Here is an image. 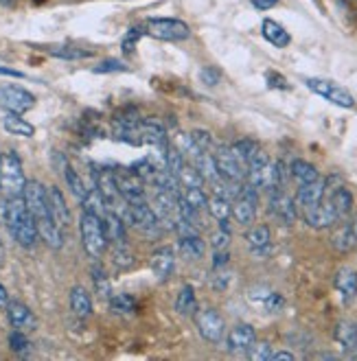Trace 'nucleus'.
Instances as JSON below:
<instances>
[{
	"mask_svg": "<svg viewBox=\"0 0 357 361\" xmlns=\"http://www.w3.org/2000/svg\"><path fill=\"white\" fill-rule=\"evenodd\" d=\"M335 339L342 344L344 350L357 353V324L355 322H342L335 331Z\"/></svg>",
	"mask_w": 357,
	"mask_h": 361,
	"instance_id": "2f4dec72",
	"label": "nucleus"
},
{
	"mask_svg": "<svg viewBox=\"0 0 357 361\" xmlns=\"http://www.w3.org/2000/svg\"><path fill=\"white\" fill-rule=\"evenodd\" d=\"M351 226H353V232H355V237H357V215H355V219H353Z\"/></svg>",
	"mask_w": 357,
	"mask_h": 361,
	"instance_id": "13d9d810",
	"label": "nucleus"
},
{
	"mask_svg": "<svg viewBox=\"0 0 357 361\" xmlns=\"http://www.w3.org/2000/svg\"><path fill=\"white\" fill-rule=\"evenodd\" d=\"M206 210L211 212V217H215L217 221L230 219V212H233V202H230L228 197H222V195H213L211 200H208Z\"/></svg>",
	"mask_w": 357,
	"mask_h": 361,
	"instance_id": "f704fd0d",
	"label": "nucleus"
},
{
	"mask_svg": "<svg viewBox=\"0 0 357 361\" xmlns=\"http://www.w3.org/2000/svg\"><path fill=\"white\" fill-rule=\"evenodd\" d=\"M325 190H327V184L322 178L313 180L309 184H298V190H296V208H303V206H311V204H318L325 200Z\"/></svg>",
	"mask_w": 357,
	"mask_h": 361,
	"instance_id": "6ab92c4d",
	"label": "nucleus"
},
{
	"mask_svg": "<svg viewBox=\"0 0 357 361\" xmlns=\"http://www.w3.org/2000/svg\"><path fill=\"white\" fill-rule=\"evenodd\" d=\"M267 81H270V88H281V90H287V79L277 75V73H267Z\"/></svg>",
	"mask_w": 357,
	"mask_h": 361,
	"instance_id": "3c124183",
	"label": "nucleus"
},
{
	"mask_svg": "<svg viewBox=\"0 0 357 361\" xmlns=\"http://www.w3.org/2000/svg\"><path fill=\"white\" fill-rule=\"evenodd\" d=\"M333 285L338 289L344 305H351L357 298V271L355 269H351V267L338 269V274H335V279H333Z\"/></svg>",
	"mask_w": 357,
	"mask_h": 361,
	"instance_id": "a211bd4d",
	"label": "nucleus"
},
{
	"mask_svg": "<svg viewBox=\"0 0 357 361\" xmlns=\"http://www.w3.org/2000/svg\"><path fill=\"white\" fill-rule=\"evenodd\" d=\"M246 243H248V247L252 250V254H255V257H265V254H270V245H272L270 226H265V224L248 226Z\"/></svg>",
	"mask_w": 357,
	"mask_h": 361,
	"instance_id": "f3484780",
	"label": "nucleus"
},
{
	"mask_svg": "<svg viewBox=\"0 0 357 361\" xmlns=\"http://www.w3.org/2000/svg\"><path fill=\"white\" fill-rule=\"evenodd\" d=\"M3 219L7 224L9 235L13 237V241L20 247H25V250L35 247V243L40 241L37 228H35L33 215L29 212L23 195H20V197H7L5 208H3Z\"/></svg>",
	"mask_w": 357,
	"mask_h": 361,
	"instance_id": "f03ea898",
	"label": "nucleus"
},
{
	"mask_svg": "<svg viewBox=\"0 0 357 361\" xmlns=\"http://www.w3.org/2000/svg\"><path fill=\"white\" fill-rule=\"evenodd\" d=\"M195 326L200 335L211 344H222L226 337V322L215 309H198L195 311Z\"/></svg>",
	"mask_w": 357,
	"mask_h": 361,
	"instance_id": "6e6552de",
	"label": "nucleus"
},
{
	"mask_svg": "<svg viewBox=\"0 0 357 361\" xmlns=\"http://www.w3.org/2000/svg\"><path fill=\"white\" fill-rule=\"evenodd\" d=\"M71 309L77 317H88L92 313V300L90 293L83 287H73L71 289Z\"/></svg>",
	"mask_w": 357,
	"mask_h": 361,
	"instance_id": "c85d7f7f",
	"label": "nucleus"
},
{
	"mask_svg": "<svg viewBox=\"0 0 357 361\" xmlns=\"http://www.w3.org/2000/svg\"><path fill=\"white\" fill-rule=\"evenodd\" d=\"M230 261V254L228 250H215L213 254V269H224Z\"/></svg>",
	"mask_w": 357,
	"mask_h": 361,
	"instance_id": "8fccbe9b",
	"label": "nucleus"
},
{
	"mask_svg": "<svg viewBox=\"0 0 357 361\" xmlns=\"http://www.w3.org/2000/svg\"><path fill=\"white\" fill-rule=\"evenodd\" d=\"M211 245H213V250H228V245H230V232H226L222 228L217 232H213Z\"/></svg>",
	"mask_w": 357,
	"mask_h": 361,
	"instance_id": "09e8293b",
	"label": "nucleus"
},
{
	"mask_svg": "<svg viewBox=\"0 0 357 361\" xmlns=\"http://www.w3.org/2000/svg\"><path fill=\"white\" fill-rule=\"evenodd\" d=\"M27 178L23 160L18 158L16 152H3L0 154V193L5 197H20L25 190Z\"/></svg>",
	"mask_w": 357,
	"mask_h": 361,
	"instance_id": "20e7f679",
	"label": "nucleus"
},
{
	"mask_svg": "<svg viewBox=\"0 0 357 361\" xmlns=\"http://www.w3.org/2000/svg\"><path fill=\"white\" fill-rule=\"evenodd\" d=\"M23 200L33 215L35 228H37V237L44 241L49 247L59 250L64 245V230L57 226V221L51 215V206H49V195L47 188L42 186L37 180H27L25 190H23Z\"/></svg>",
	"mask_w": 357,
	"mask_h": 361,
	"instance_id": "f257e3e1",
	"label": "nucleus"
},
{
	"mask_svg": "<svg viewBox=\"0 0 357 361\" xmlns=\"http://www.w3.org/2000/svg\"><path fill=\"white\" fill-rule=\"evenodd\" d=\"M150 267H152V274L160 283L169 281L171 274H174V267H176V257H174V250L171 247H158L152 252V259H150Z\"/></svg>",
	"mask_w": 357,
	"mask_h": 361,
	"instance_id": "dca6fc26",
	"label": "nucleus"
},
{
	"mask_svg": "<svg viewBox=\"0 0 357 361\" xmlns=\"http://www.w3.org/2000/svg\"><path fill=\"white\" fill-rule=\"evenodd\" d=\"M287 173H289L294 180H296V184H309V182H313V180H318V178H320V171L316 169V164H311V162H307V160H301V158H296V160H291V162H289Z\"/></svg>",
	"mask_w": 357,
	"mask_h": 361,
	"instance_id": "a878e982",
	"label": "nucleus"
},
{
	"mask_svg": "<svg viewBox=\"0 0 357 361\" xmlns=\"http://www.w3.org/2000/svg\"><path fill=\"white\" fill-rule=\"evenodd\" d=\"M114 178L119 184V190L123 200L128 204H136V202H145V184L134 176L132 169H114Z\"/></svg>",
	"mask_w": 357,
	"mask_h": 361,
	"instance_id": "f8f14e48",
	"label": "nucleus"
},
{
	"mask_svg": "<svg viewBox=\"0 0 357 361\" xmlns=\"http://www.w3.org/2000/svg\"><path fill=\"white\" fill-rule=\"evenodd\" d=\"M270 215L281 226H291L298 217L296 202L289 195H285L283 190H270Z\"/></svg>",
	"mask_w": 357,
	"mask_h": 361,
	"instance_id": "9b49d317",
	"label": "nucleus"
},
{
	"mask_svg": "<svg viewBox=\"0 0 357 361\" xmlns=\"http://www.w3.org/2000/svg\"><path fill=\"white\" fill-rule=\"evenodd\" d=\"M250 3H252V7L259 9V11H267L272 7H277L279 0H250Z\"/></svg>",
	"mask_w": 357,
	"mask_h": 361,
	"instance_id": "864d4df0",
	"label": "nucleus"
},
{
	"mask_svg": "<svg viewBox=\"0 0 357 361\" xmlns=\"http://www.w3.org/2000/svg\"><path fill=\"white\" fill-rule=\"evenodd\" d=\"M103 219V228H106V237H108V243H123L128 241V232H125V221L121 215L116 212L108 210L106 215L101 217Z\"/></svg>",
	"mask_w": 357,
	"mask_h": 361,
	"instance_id": "b1692460",
	"label": "nucleus"
},
{
	"mask_svg": "<svg viewBox=\"0 0 357 361\" xmlns=\"http://www.w3.org/2000/svg\"><path fill=\"white\" fill-rule=\"evenodd\" d=\"M257 206L259 204H255V202H250V200L237 195L233 200V212H230V217H233L239 226L248 228V226L255 224V219H257Z\"/></svg>",
	"mask_w": 357,
	"mask_h": 361,
	"instance_id": "5701e85b",
	"label": "nucleus"
},
{
	"mask_svg": "<svg viewBox=\"0 0 357 361\" xmlns=\"http://www.w3.org/2000/svg\"><path fill=\"white\" fill-rule=\"evenodd\" d=\"M283 305H285V300H283V295L281 293H277V291H270L265 298H263V307L267 309V311H281L283 309Z\"/></svg>",
	"mask_w": 357,
	"mask_h": 361,
	"instance_id": "49530a36",
	"label": "nucleus"
},
{
	"mask_svg": "<svg viewBox=\"0 0 357 361\" xmlns=\"http://www.w3.org/2000/svg\"><path fill=\"white\" fill-rule=\"evenodd\" d=\"M217 274H215V283H213V287L217 289V291H224L226 287H228V283H230V276L224 271V269H215Z\"/></svg>",
	"mask_w": 357,
	"mask_h": 361,
	"instance_id": "603ef678",
	"label": "nucleus"
},
{
	"mask_svg": "<svg viewBox=\"0 0 357 361\" xmlns=\"http://www.w3.org/2000/svg\"><path fill=\"white\" fill-rule=\"evenodd\" d=\"M261 35L277 49H285V47H289V42H291L289 31L281 23H277V20H272V18H265L261 23Z\"/></svg>",
	"mask_w": 357,
	"mask_h": 361,
	"instance_id": "4be33fe9",
	"label": "nucleus"
},
{
	"mask_svg": "<svg viewBox=\"0 0 357 361\" xmlns=\"http://www.w3.org/2000/svg\"><path fill=\"white\" fill-rule=\"evenodd\" d=\"M188 136H191L193 145L198 147L200 152H213V136H211V132H206V130H193Z\"/></svg>",
	"mask_w": 357,
	"mask_h": 361,
	"instance_id": "37998d69",
	"label": "nucleus"
},
{
	"mask_svg": "<svg viewBox=\"0 0 357 361\" xmlns=\"http://www.w3.org/2000/svg\"><path fill=\"white\" fill-rule=\"evenodd\" d=\"M217 171L228 182H243L246 180V166L237 160L235 152L230 149V145H219L217 152L213 154Z\"/></svg>",
	"mask_w": 357,
	"mask_h": 361,
	"instance_id": "9d476101",
	"label": "nucleus"
},
{
	"mask_svg": "<svg viewBox=\"0 0 357 361\" xmlns=\"http://www.w3.org/2000/svg\"><path fill=\"white\" fill-rule=\"evenodd\" d=\"M357 245V237L353 232V226L349 221H338L335 224V230L331 235V247L340 254H349L353 247Z\"/></svg>",
	"mask_w": 357,
	"mask_h": 361,
	"instance_id": "412c9836",
	"label": "nucleus"
},
{
	"mask_svg": "<svg viewBox=\"0 0 357 361\" xmlns=\"http://www.w3.org/2000/svg\"><path fill=\"white\" fill-rule=\"evenodd\" d=\"M198 295H195V289L191 285H184L178 293V300H176V311L180 315H195L198 311Z\"/></svg>",
	"mask_w": 357,
	"mask_h": 361,
	"instance_id": "c756f323",
	"label": "nucleus"
},
{
	"mask_svg": "<svg viewBox=\"0 0 357 361\" xmlns=\"http://www.w3.org/2000/svg\"><path fill=\"white\" fill-rule=\"evenodd\" d=\"M9 348H11L13 353H18V355H25V353H29V348H31V342H29L27 333H25V331H18V329H13V331L9 333Z\"/></svg>",
	"mask_w": 357,
	"mask_h": 361,
	"instance_id": "ea45409f",
	"label": "nucleus"
},
{
	"mask_svg": "<svg viewBox=\"0 0 357 361\" xmlns=\"http://www.w3.org/2000/svg\"><path fill=\"white\" fill-rule=\"evenodd\" d=\"M0 75H5V77H13V79H25V73L13 71V68H7V66H0Z\"/></svg>",
	"mask_w": 357,
	"mask_h": 361,
	"instance_id": "6e6d98bb",
	"label": "nucleus"
},
{
	"mask_svg": "<svg viewBox=\"0 0 357 361\" xmlns=\"http://www.w3.org/2000/svg\"><path fill=\"white\" fill-rule=\"evenodd\" d=\"M305 86H307L313 94H318V97L327 99L329 103L338 105V108H344V110L355 108V97H353L346 88H342L340 83H335V81H331V79L309 77V79H305Z\"/></svg>",
	"mask_w": 357,
	"mask_h": 361,
	"instance_id": "423d86ee",
	"label": "nucleus"
},
{
	"mask_svg": "<svg viewBox=\"0 0 357 361\" xmlns=\"http://www.w3.org/2000/svg\"><path fill=\"white\" fill-rule=\"evenodd\" d=\"M112 250H114V263L119 267H130L134 263V254L128 245V241L123 243H112Z\"/></svg>",
	"mask_w": 357,
	"mask_h": 361,
	"instance_id": "a19ab883",
	"label": "nucleus"
},
{
	"mask_svg": "<svg viewBox=\"0 0 357 361\" xmlns=\"http://www.w3.org/2000/svg\"><path fill=\"white\" fill-rule=\"evenodd\" d=\"M3 127L5 132H9L11 136H23V138H31L35 134V127L23 118V114H5L3 118Z\"/></svg>",
	"mask_w": 357,
	"mask_h": 361,
	"instance_id": "cd10ccee",
	"label": "nucleus"
},
{
	"mask_svg": "<svg viewBox=\"0 0 357 361\" xmlns=\"http://www.w3.org/2000/svg\"><path fill=\"white\" fill-rule=\"evenodd\" d=\"M79 232H81V243L83 250L90 259H101L106 250L110 247L108 237H106V228H103V219L95 212L83 210L81 219H79Z\"/></svg>",
	"mask_w": 357,
	"mask_h": 361,
	"instance_id": "7ed1b4c3",
	"label": "nucleus"
},
{
	"mask_svg": "<svg viewBox=\"0 0 357 361\" xmlns=\"http://www.w3.org/2000/svg\"><path fill=\"white\" fill-rule=\"evenodd\" d=\"M49 55L57 57V59H86V57H92V51H86L81 47H73V44H59V47H51L49 49Z\"/></svg>",
	"mask_w": 357,
	"mask_h": 361,
	"instance_id": "72a5a7b5",
	"label": "nucleus"
},
{
	"mask_svg": "<svg viewBox=\"0 0 357 361\" xmlns=\"http://www.w3.org/2000/svg\"><path fill=\"white\" fill-rule=\"evenodd\" d=\"M7 305H9V293L3 285H0V309H5Z\"/></svg>",
	"mask_w": 357,
	"mask_h": 361,
	"instance_id": "4d7b16f0",
	"label": "nucleus"
},
{
	"mask_svg": "<svg viewBox=\"0 0 357 361\" xmlns=\"http://www.w3.org/2000/svg\"><path fill=\"white\" fill-rule=\"evenodd\" d=\"M108 302H110V309L114 313H132V311H136V300H134V295H130V293H112L108 298Z\"/></svg>",
	"mask_w": 357,
	"mask_h": 361,
	"instance_id": "e433bc0d",
	"label": "nucleus"
},
{
	"mask_svg": "<svg viewBox=\"0 0 357 361\" xmlns=\"http://www.w3.org/2000/svg\"><path fill=\"white\" fill-rule=\"evenodd\" d=\"M230 149L235 152L237 160H239L243 166H248V162L252 160V156H255V154L261 149V147H259L257 140H252V138H241V140H237V142L230 145Z\"/></svg>",
	"mask_w": 357,
	"mask_h": 361,
	"instance_id": "473e14b6",
	"label": "nucleus"
},
{
	"mask_svg": "<svg viewBox=\"0 0 357 361\" xmlns=\"http://www.w3.org/2000/svg\"><path fill=\"white\" fill-rule=\"evenodd\" d=\"M0 254H3V243H0Z\"/></svg>",
	"mask_w": 357,
	"mask_h": 361,
	"instance_id": "bf43d9fd",
	"label": "nucleus"
},
{
	"mask_svg": "<svg viewBox=\"0 0 357 361\" xmlns=\"http://www.w3.org/2000/svg\"><path fill=\"white\" fill-rule=\"evenodd\" d=\"M200 79L206 83V86H217L219 79H222V73L215 66H206V68L200 71Z\"/></svg>",
	"mask_w": 357,
	"mask_h": 361,
	"instance_id": "de8ad7c7",
	"label": "nucleus"
},
{
	"mask_svg": "<svg viewBox=\"0 0 357 361\" xmlns=\"http://www.w3.org/2000/svg\"><path fill=\"white\" fill-rule=\"evenodd\" d=\"M140 35H145L143 27H134V29H130V31H128V35L123 37V53H132Z\"/></svg>",
	"mask_w": 357,
	"mask_h": 361,
	"instance_id": "a18cd8bd",
	"label": "nucleus"
},
{
	"mask_svg": "<svg viewBox=\"0 0 357 361\" xmlns=\"http://www.w3.org/2000/svg\"><path fill=\"white\" fill-rule=\"evenodd\" d=\"M92 281H95V289H97V293L101 295V298H110L112 295V289H110V279H108V274L103 271L99 265H95L92 267Z\"/></svg>",
	"mask_w": 357,
	"mask_h": 361,
	"instance_id": "58836bf2",
	"label": "nucleus"
},
{
	"mask_svg": "<svg viewBox=\"0 0 357 361\" xmlns=\"http://www.w3.org/2000/svg\"><path fill=\"white\" fill-rule=\"evenodd\" d=\"M296 359V355L289 353V350H279V353H272L270 361H294Z\"/></svg>",
	"mask_w": 357,
	"mask_h": 361,
	"instance_id": "5fc2aeb1",
	"label": "nucleus"
},
{
	"mask_svg": "<svg viewBox=\"0 0 357 361\" xmlns=\"http://www.w3.org/2000/svg\"><path fill=\"white\" fill-rule=\"evenodd\" d=\"M327 184V180H325ZM325 197L329 200L333 212H335V217H338V221H346L349 215H351V210H353V193L344 186V184H338V186H329L327 184V190H325Z\"/></svg>",
	"mask_w": 357,
	"mask_h": 361,
	"instance_id": "ddd939ff",
	"label": "nucleus"
},
{
	"mask_svg": "<svg viewBox=\"0 0 357 361\" xmlns=\"http://www.w3.org/2000/svg\"><path fill=\"white\" fill-rule=\"evenodd\" d=\"M125 221L136 226L145 237H158V232H160V219L154 212V208L147 202L130 204L128 215H125Z\"/></svg>",
	"mask_w": 357,
	"mask_h": 361,
	"instance_id": "1a4fd4ad",
	"label": "nucleus"
},
{
	"mask_svg": "<svg viewBox=\"0 0 357 361\" xmlns=\"http://www.w3.org/2000/svg\"><path fill=\"white\" fill-rule=\"evenodd\" d=\"M248 353H250V359H255V361H270L272 346L267 342H255V346H252Z\"/></svg>",
	"mask_w": 357,
	"mask_h": 361,
	"instance_id": "c03bdc74",
	"label": "nucleus"
},
{
	"mask_svg": "<svg viewBox=\"0 0 357 361\" xmlns=\"http://www.w3.org/2000/svg\"><path fill=\"white\" fill-rule=\"evenodd\" d=\"M178 182L182 188H193V186H204V176L198 171V166L193 162H184L180 166V171L176 173Z\"/></svg>",
	"mask_w": 357,
	"mask_h": 361,
	"instance_id": "7c9ffc66",
	"label": "nucleus"
},
{
	"mask_svg": "<svg viewBox=\"0 0 357 361\" xmlns=\"http://www.w3.org/2000/svg\"><path fill=\"white\" fill-rule=\"evenodd\" d=\"M128 63H123L121 59H103L99 66H95L97 75H108V73H128Z\"/></svg>",
	"mask_w": 357,
	"mask_h": 361,
	"instance_id": "79ce46f5",
	"label": "nucleus"
},
{
	"mask_svg": "<svg viewBox=\"0 0 357 361\" xmlns=\"http://www.w3.org/2000/svg\"><path fill=\"white\" fill-rule=\"evenodd\" d=\"M5 311H7V320H9V324L13 326V329H18V331H35L37 329V317H35V313L27 307V305H23V302H9L7 307H5Z\"/></svg>",
	"mask_w": 357,
	"mask_h": 361,
	"instance_id": "2eb2a0df",
	"label": "nucleus"
},
{
	"mask_svg": "<svg viewBox=\"0 0 357 361\" xmlns=\"http://www.w3.org/2000/svg\"><path fill=\"white\" fill-rule=\"evenodd\" d=\"M47 195H49L51 215H53V219L57 221V226H59L61 230L68 228V224H71V210H68V206H66V200H64V193H61V188L51 186V188H47Z\"/></svg>",
	"mask_w": 357,
	"mask_h": 361,
	"instance_id": "aec40b11",
	"label": "nucleus"
},
{
	"mask_svg": "<svg viewBox=\"0 0 357 361\" xmlns=\"http://www.w3.org/2000/svg\"><path fill=\"white\" fill-rule=\"evenodd\" d=\"M35 105V97L23 86H0V108L9 114H27Z\"/></svg>",
	"mask_w": 357,
	"mask_h": 361,
	"instance_id": "0eeeda50",
	"label": "nucleus"
},
{
	"mask_svg": "<svg viewBox=\"0 0 357 361\" xmlns=\"http://www.w3.org/2000/svg\"><path fill=\"white\" fill-rule=\"evenodd\" d=\"M178 250L182 254V259L186 261H200L206 252V243L200 235H184L178 241Z\"/></svg>",
	"mask_w": 357,
	"mask_h": 361,
	"instance_id": "bb28decb",
	"label": "nucleus"
},
{
	"mask_svg": "<svg viewBox=\"0 0 357 361\" xmlns=\"http://www.w3.org/2000/svg\"><path fill=\"white\" fill-rule=\"evenodd\" d=\"M182 197V202L186 204V206H191L193 210H204L206 206H208V197H206V193H204V186H193V188H184V193L180 195Z\"/></svg>",
	"mask_w": 357,
	"mask_h": 361,
	"instance_id": "c9c22d12",
	"label": "nucleus"
},
{
	"mask_svg": "<svg viewBox=\"0 0 357 361\" xmlns=\"http://www.w3.org/2000/svg\"><path fill=\"white\" fill-rule=\"evenodd\" d=\"M57 160H59V164H61V176H64V180H66V184H68V188L73 190V195L81 202L83 197H86V193H88L86 184H83L81 176L75 171V169L71 166V162H68L64 156L57 154Z\"/></svg>",
	"mask_w": 357,
	"mask_h": 361,
	"instance_id": "393cba45",
	"label": "nucleus"
},
{
	"mask_svg": "<svg viewBox=\"0 0 357 361\" xmlns=\"http://www.w3.org/2000/svg\"><path fill=\"white\" fill-rule=\"evenodd\" d=\"M226 339V348L230 353H248L257 342V331L252 324H237L228 331Z\"/></svg>",
	"mask_w": 357,
	"mask_h": 361,
	"instance_id": "4468645a",
	"label": "nucleus"
},
{
	"mask_svg": "<svg viewBox=\"0 0 357 361\" xmlns=\"http://www.w3.org/2000/svg\"><path fill=\"white\" fill-rule=\"evenodd\" d=\"M143 31L162 42H184L191 37V27L178 18H150L143 25Z\"/></svg>",
	"mask_w": 357,
	"mask_h": 361,
	"instance_id": "39448f33",
	"label": "nucleus"
},
{
	"mask_svg": "<svg viewBox=\"0 0 357 361\" xmlns=\"http://www.w3.org/2000/svg\"><path fill=\"white\" fill-rule=\"evenodd\" d=\"M132 171H134V176L143 182V184H152V180H154V176H156V164L152 162V160H138V162H134L132 166Z\"/></svg>",
	"mask_w": 357,
	"mask_h": 361,
	"instance_id": "4c0bfd02",
	"label": "nucleus"
}]
</instances>
